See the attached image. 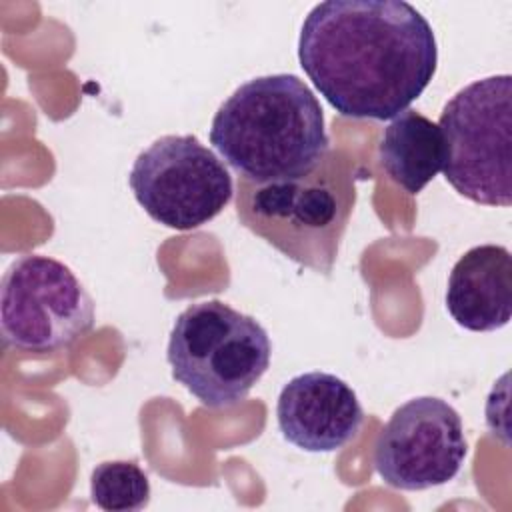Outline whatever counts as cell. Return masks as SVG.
Segmentation results:
<instances>
[{
  "label": "cell",
  "instance_id": "1",
  "mask_svg": "<svg viewBox=\"0 0 512 512\" xmlns=\"http://www.w3.org/2000/svg\"><path fill=\"white\" fill-rule=\"evenodd\" d=\"M298 60L342 116L390 120L426 90L438 48L430 22L404 0H326L302 22Z\"/></svg>",
  "mask_w": 512,
  "mask_h": 512
},
{
  "label": "cell",
  "instance_id": "2",
  "mask_svg": "<svg viewBox=\"0 0 512 512\" xmlns=\"http://www.w3.org/2000/svg\"><path fill=\"white\" fill-rule=\"evenodd\" d=\"M210 142L250 182L304 174L330 150L322 106L294 74L240 84L216 110Z\"/></svg>",
  "mask_w": 512,
  "mask_h": 512
},
{
  "label": "cell",
  "instance_id": "3",
  "mask_svg": "<svg viewBox=\"0 0 512 512\" xmlns=\"http://www.w3.org/2000/svg\"><path fill=\"white\" fill-rule=\"evenodd\" d=\"M356 204L348 156L328 150L308 172L268 182H236L240 224L290 260L330 274Z\"/></svg>",
  "mask_w": 512,
  "mask_h": 512
},
{
  "label": "cell",
  "instance_id": "4",
  "mask_svg": "<svg viewBox=\"0 0 512 512\" xmlns=\"http://www.w3.org/2000/svg\"><path fill=\"white\" fill-rule=\"evenodd\" d=\"M270 354L264 326L220 300L182 310L166 350L172 378L208 408L242 402L268 370Z\"/></svg>",
  "mask_w": 512,
  "mask_h": 512
},
{
  "label": "cell",
  "instance_id": "5",
  "mask_svg": "<svg viewBox=\"0 0 512 512\" xmlns=\"http://www.w3.org/2000/svg\"><path fill=\"white\" fill-rule=\"evenodd\" d=\"M442 172L464 198L484 206L512 202V76L496 74L460 88L442 108Z\"/></svg>",
  "mask_w": 512,
  "mask_h": 512
},
{
  "label": "cell",
  "instance_id": "6",
  "mask_svg": "<svg viewBox=\"0 0 512 512\" xmlns=\"http://www.w3.org/2000/svg\"><path fill=\"white\" fill-rule=\"evenodd\" d=\"M94 300L60 260L24 254L0 284V334L4 348L54 354L94 328Z\"/></svg>",
  "mask_w": 512,
  "mask_h": 512
},
{
  "label": "cell",
  "instance_id": "7",
  "mask_svg": "<svg viewBox=\"0 0 512 512\" xmlns=\"http://www.w3.org/2000/svg\"><path fill=\"white\" fill-rule=\"evenodd\" d=\"M128 184L144 212L172 230L210 222L234 194L224 162L192 134L154 140L136 156Z\"/></svg>",
  "mask_w": 512,
  "mask_h": 512
},
{
  "label": "cell",
  "instance_id": "8",
  "mask_svg": "<svg viewBox=\"0 0 512 512\" xmlns=\"http://www.w3.org/2000/svg\"><path fill=\"white\" fill-rule=\"evenodd\" d=\"M468 442L462 418L436 396H418L394 410L374 444L378 476L398 490H426L456 478Z\"/></svg>",
  "mask_w": 512,
  "mask_h": 512
},
{
  "label": "cell",
  "instance_id": "9",
  "mask_svg": "<svg viewBox=\"0 0 512 512\" xmlns=\"http://www.w3.org/2000/svg\"><path fill=\"white\" fill-rule=\"evenodd\" d=\"M276 418L282 436L306 452H334L356 438L364 410L356 392L328 372H304L280 390Z\"/></svg>",
  "mask_w": 512,
  "mask_h": 512
},
{
  "label": "cell",
  "instance_id": "10",
  "mask_svg": "<svg viewBox=\"0 0 512 512\" xmlns=\"http://www.w3.org/2000/svg\"><path fill=\"white\" fill-rule=\"evenodd\" d=\"M446 308L466 330L492 332L512 316V256L506 246L480 244L454 264Z\"/></svg>",
  "mask_w": 512,
  "mask_h": 512
},
{
  "label": "cell",
  "instance_id": "11",
  "mask_svg": "<svg viewBox=\"0 0 512 512\" xmlns=\"http://www.w3.org/2000/svg\"><path fill=\"white\" fill-rule=\"evenodd\" d=\"M378 160L402 190L422 192L444 164V140L438 124L416 110L400 112L380 136Z\"/></svg>",
  "mask_w": 512,
  "mask_h": 512
},
{
  "label": "cell",
  "instance_id": "12",
  "mask_svg": "<svg viewBox=\"0 0 512 512\" xmlns=\"http://www.w3.org/2000/svg\"><path fill=\"white\" fill-rule=\"evenodd\" d=\"M90 496L100 510L134 512L150 502V482L136 462L108 460L92 470Z\"/></svg>",
  "mask_w": 512,
  "mask_h": 512
}]
</instances>
